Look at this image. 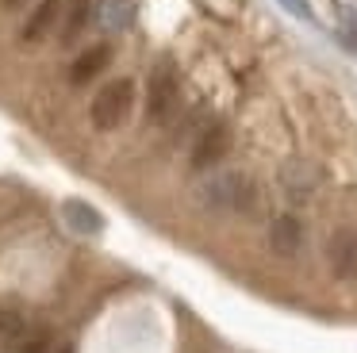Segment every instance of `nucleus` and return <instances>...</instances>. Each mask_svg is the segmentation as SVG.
<instances>
[{"label":"nucleus","instance_id":"obj_1","mask_svg":"<svg viewBox=\"0 0 357 353\" xmlns=\"http://www.w3.org/2000/svg\"><path fill=\"white\" fill-rule=\"evenodd\" d=\"M200 200L215 211H250L257 204V188L246 173H219L200 188Z\"/></svg>","mask_w":357,"mask_h":353},{"label":"nucleus","instance_id":"obj_2","mask_svg":"<svg viewBox=\"0 0 357 353\" xmlns=\"http://www.w3.org/2000/svg\"><path fill=\"white\" fill-rule=\"evenodd\" d=\"M131 104H135V84L127 81V77L104 84V89L96 92V100H93V127L96 130H116L119 123H127Z\"/></svg>","mask_w":357,"mask_h":353},{"label":"nucleus","instance_id":"obj_3","mask_svg":"<svg viewBox=\"0 0 357 353\" xmlns=\"http://www.w3.org/2000/svg\"><path fill=\"white\" fill-rule=\"evenodd\" d=\"M177 100H181V81H177V69L169 61H158L154 73L146 81V115L150 123H165L173 112H177Z\"/></svg>","mask_w":357,"mask_h":353},{"label":"nucleus","instance_id":"obj_4","mask_svg":"<svg viewBox=\"0 0 357 353\" xmlns=\"http://www.w3.org/2000/svg\"><path fill=\"white\" fill-rule=\"evenodd\" d=\"M227 150H231V127H227V123H208V127L200 130V138H196V146H192V169L219 165Z\"/></svg>","mask_w":357,"mask_h":353},{"label":"nucleus","instance_id":"obj_5","mask_svg":"<svg viewBox=\"0 0 357 353\" xmlns=\"http://www.w3.org/2000/svg\"><path fill=\"white\" fill-rule=\"evenodd\" d=\"M280 188H284L288 200L303 204V200H311L319 188V169L311 165V161H288V165L280 169Z\"/></svg>","mask_w":357,"mask_h":353},{"label":"nucleus","instance_id":"obj_6","mask_svg":"<svg viewBox=\"0 0 357 353\" xmlns=\"http://www.w3.org/2000/svg\"><path fill=\"white\" fill-rule=\"evenodd\" d=\"M62 219H66V227L73 230V234H100L104 230V215L96 211L93 204H85V200H66L62 204Z\"/></svg>","mask_w":357,"mask_h":353},{"label":"nucleus","instance_id":"obj_7","mask_svg":"<svg viewBox=\"0 0 357 353\" xmlns=\"http://www.w3.org/2000/svg\"><path fill=\"white\" fill-rule=\"evenodd\" d=\"M62 12H66V0H43V4L31 12V20L24 23V43H39V38H47L50 31L58 27Z\"/></svg>","mask_w":357,"mask_h":353},{"label":"nucleus","instance_id":"obj_8","mask_svg":"<svg viewBox=\"0 0 357 353\" xmlns=\"http://www.w3.org/2000/svg\"><path fill=\"white\" fill-rule=\"evenodd\" d=\"M269 246H273L277 253H284V257H292V253L303 246V227H300V219H296V215H280V219H273V227H269Z\"/></svg>","mask_w":357,"mask_h":353},{"label":"nucleus","instance_id":"obj_9","mask_svg":"<svg viewBox=\"0 0 357 353\" xmlns=\"http://www.w3.org/2000/svg\"><path fill=\"white\" fill-rule=\"evenodd\" d=\"M112 61V46L108 43H100V46H89L85 54H81L77 61H73V69H70V81L73 84H89L96 73H104V66Z\"/></svg>","mask_w":357,"mask_h":353},{"label":"nucleus","instance_id":"obj_10","mask_svg":"<svg viewBox=\"0 0 357 353\" xmlns=\"http://www.w3.org/2000/svg\"><path fill=\"white\" fill-rule=\"evenodd\" d=\"M331 265L334 273L349 276L357 269V238L354 234H334L331 238Z\"/></svg>","mask_w":357,"mask_h":353},{"label":"nucleus","instance_id":"obj_11","mask_svg":"<svg viewBox=\"0 0 357 353\" xmlns=\"http://www.w3.org/2000/svg\"><path fill=\"white\" fill-rule=\"evenodd\" d=\"M135 20V4L131 0H100V23L108 31H123Z\"/></svg>","mask_w":357,"mask_h":353},{"label":"nucleus","instance_id":"obj_12","mask_svg":"<svg viewBox=\"0 0 357 353\" xmlns=\"http://www.w3.org/2000/svg\"><path fill=\"white\" fill-rule=\"evenodd\" d=\"M89 15H93V0H73L70 15H66V23H62V43H73V38L85 31Z\"/></svg>","mask_w":357,"mask_h":353},{"label":"nucleus","instance_id":"obj_13","mask_svg":"<svg viewBox=\"0 0 357 353\" xmlns=\"http://www.w3.org/2000/svg\"><path fill=\"white\" fill-rule=\"evenodd\" d=\"M47 345H50V338L43 334V330H20V334L4 345V353H47Z\"/></svg>","mask_w":357,"mask_h":353},{"label":"nucleus","instance_id":"obj_14","mask_svg":"<svg viewBox=\"0 0 357 353\" xmlns=\"http://www.w3.org/2000/svg\"><path fill=\"white\" fill-rule=\"evenodd\" d=\"M280 4H284L296 20H311V4H307V0H280Z\"/></svg>","mask_w":357,"mask_h":353},{"label":"nucleus","instance_id":"obj_15","mask_svg":"<svg viewBox=\"0 0 357 353\" xmlns=\"http://www.w3.org/2000/svg\"><path fill=\"white\" fill-rule=\"evenodd\" d=\"M8 4H24V0H8Z\"/></svg>","mask_w":357,"mask_h":353},{"label":"nucleus","instance_id":"obj_16","mask_svg":"<svg viewBox=\"0 0 357 353\" xmlns=\"http://www.w3.org/2000/svg\"><path fill=\"white\" fill-rule=\"evenodd\" d=\"M62 353H70V350H62Z\"/></svg>","mask_w":357,"mask_h":353}]
</instances>
